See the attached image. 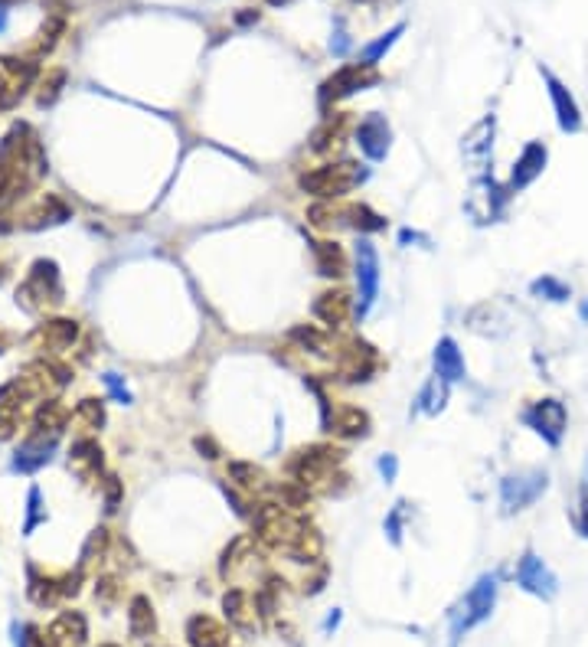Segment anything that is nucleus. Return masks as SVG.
Masks as SVG:
<instances>
[{
  "instance_id": "10",
  "label": "nucleus",
  "mask_w": 588,
  "mask_h": 647,
  "mask_svg": "<svg viewBox=\"0 0 588 647\" xmlns=\"http://www.w3.org/2000/svg\"><path fill=\"white\" fill-rule=\"evenodd\" d=\"M517 582H520V589L546 601L556 599V592H559V579L552 576V569L536 552H523V559L517 562Z\"/></svg>"
},
{
  "instance_id": "17",
  "label": "nucleus",
  "mask_w": 588,
  "mask_h": 647,
  "mask_svg": "<svg viewBox=\"0 0 588 647\" xmlns=\"http://www.w3.org/2000/svg\"><path fill=\"white\" fill-rule=\"evenodd\" d=\"M493 131H497V122H493V114H487V118H481V122L461 138V154H465V161L484 164L487 157H491Z\"/></svg>"
},
{
  "instance_id": "23",
  "label": "nucleus",
  "mask_w": 588,
  "mask_h": 647,
  "mask_svg": "<svg viewBox=\"0 0 588 647\" xmlns=\"http://www.w3.org/2000/svg\"><path fill=\"white\" fill-rule=\"evenodd\" d=\"M311 248H314L317 272H321L323 278H340L343 272H347V256H343V248L337 246V242L321 239V242H311Z\"/></svg>"
},
{
  "instance_id": "3",
  "label": "nucleus",
  "mask_w": 588,
  "mask_h": 647,
  "mask_svg": "<svg viewBox=\"0 0 588 647\" xmlns=\"http://www.w3.org/2000/svg\"><path fill=\"white\" fill-rule=\"evenodd\" d=\"M366 181V171L360 164L353 161H340V164H323L317 171L301 173V190L321 197V200H337L343 193L357 190L360 183Z\"/></svg>"
},
{
  "instance_id": "46",
  "label": "nucleus",
  "mask_w": 588,
  "mask_h": 647,
  "mask_svg": "<svg viewBox=\"0 0 588 647\" xmlns=\"http://www.w3.org/2000/svg\"><path fill=\"white\" fill-rule=\"evenodd\" d=\"M399 239H402V242H428L425 236H418V232H412V229H402V232H399Z\"/></svg>"
},
{
  "instance_id": "14",
  "label": "nucleus",
  "mask_w": 588,
  "mask_h": 647,
  "mask_svg": "<svg viewBox=\"0 0 588 647\" xmlns=\"http://www.w3.org/2000/svg\"><path fill=\"white\" fill-rule=\"evenodd\" d=\"M357 144L370 161H382L390 154V124H386V118H380V114L363 118L360 128H357Z\"/></svg>"
},
{
  "instance_id": "49",
  "label": "nucleus",
  "mask_w": 588,
  "mask_h": 647,
  "mask_svg": "<svg viewBox=\"0 0 588 647\" xmlns=\"http://www.w3.org/2000/svg\"><path fill=\"white\" fill-rule=\"evenodd\" d=\"M582 317H585V321H588V301H585V305H582Z\"/></svg>"
},
{
  "instance_id": "38",
  "label": "nucleus",
  "mask_w": 588,
  "mask_h": 647,
  "mask_svg": "<svg viewBox=\"0 0 588 647\" xmlns=\"http://www.w3.org/2000/svg\"><path fill=\"white\" fill-rule=\"evenodd\" d=\"M402 517H406V504H396L392 507V514L386 517V536H390L392 546L402 542Z\"/></svg>"
},
{
  "instance_id": "20",
  "label": "nucleus",
  "mask_w": 588,
  "mask_h": 647,
  "mask_svg": "<svg viewBox=\"0 0 588 647\" xmlns=\"http://www.w3.org/2000/svg\"><path fill=\"white\" fill-rule=\"evenodd\" d=\"M314 315L321 317L323 324H331V327H340V324L353 315L350 295H347V291H323V295L314 301Z\"/></svg>"
},
{
  "instance_id": "4",
  "label": "nucleus",
  "mask_w": 588,
  "mask_h": 647,
  "mask_svg": "<svg viewBox=\"0 0 588 647\" xmlns=\"http://www.w3.org/2000/svg\"><path fill=\"white\" fill-rule=\"evenodd\" d=\"M343 461V451L331 445H311V448H301L298 455L288 461V471H291L294 484L301 487H323L327 491V481H333V471L340 467Z\"/></svg>"
},
{
  "instance_id": "50",
  "label": "nucleus",
  "mask_w": 588,
  "mask_h": 647,
  "mask_svg": "<svg viewBox=\"0 0 588 647\" xmlns=\"http://www.w3.org/2000/svg\"><path fill=\"white\" fill-rule=\"evenodd\" d=\"M105 647H118V644H105Z\"/></svg>"
},
{
  "instance_id": "9",
  "label": "nucleus",
  "mask_w": 588,
  "mask_h": 647,
  "mask_svg": "<svg viewBox=\"0 0 588 647\" xmlns=\"http://www.w3.org/2000/svg\"><path fill=\"white\" fill-rule=\"evenodd\" d=\"M503 203H507V190L500 183H493L491 177H481V181L471 187L465 200V210L475 216V223L487 226V223H497L503 213Z\"/></svg>"
},
{
  "instance_id": "40",
  "label": "nucleus",
  "mask_w": 588,
  "mask_h": 647,
  "mask_svg": "<svg viewBox=\"0 0 588 647\" xmlns=\"http://www.w3.org/2000/svg\"><path fill=\"white\" fill-rule=\"evenodd\" d=\"M396 471H399L396 455H382L380 458V475H382V481H386V484H392V481H396Z\"/></svg>"
},
{
  "instance_id": "18",
  "label": "nucleus",
  "mask_w": 588,
  "mask_h": 647,
  "mask_svg": "<svg viewBox=\"0 0 588 647\" xmlns=\"http://www.w3.org/2000/svg\"><path fill=\"white\" fill-rule=\"evenodd\" d=\"M187 638H190V647H226L229 631L213 615H193L187 625Z\"/></svg>"
},
{
  "instance_id": "31",
  "label": "nucleus",
  "mask_w": 588,
  "mask_h": 647,
  "mask_svg": "<svg viewBox=\"0 0 588 647\" xmlns=\"http://www.w3.org/2000/svg\"><path fill=\"white\" fill-rule=\"evenodd\" d=\"M347 216H350V226L360 229V232H380V229H386V219L380 216V213H373L370 206H347Z\"/></svg>"
},
{
  "instance_id": "42",
  "label": "nucleus",
  "mask_w": 588,
  "mask_h": 647,
  "mask_svg": "<svg viewBox=\"0 0 588 647\" xmlns=\"http://www.w3.org/2000/svg\"><path fill=\"white\" fill-rule=\"evenodd\" d=\"M37 520H39V491H37V487H33V491H29V520H27V534H29V530H33V526H37Z\"/></svg>"
},
{
  "instance_id": "48",
  "label": "nucleus",
  "mask_w": 588,
  "mask_h": 647,
  "mask_svg": "<svg viewBox=\"0 0 588 647\" xmlns=\"http://www.w3.org/2000/svg\"><path fill=\"white\" fill-rule=\"evenodd\" d=\"M337 625H340V611H333L331 618H327V631H331V628H337Z\"/></svg>"
},
{
  "instance_id": "26",
  "label": "nucleus",
  "mask_w": 588,
  "mask_h": 647,
  "mask_svg": "<svg viewBox=\"0 0 588 647\" xmlns=\"http://www.w3.org/2000/svg\"><path fill=\"white\" fill-rule=\"evenodd\" d=\"M445 406H448V380L435 373V376L422 386V392H418V412H425V416H438Z\"/></svg>"
},
{
  "instance_id": "34",
  "label": "nucleus",
  "mask_w": 588,
  "mask_h": 647,
  "mask_svg": "<svg viewBox=\"0 0 588 647\" xmlns=\"http://www.w3.org/2000/svg\"><path fill=\"white\" fill-rule=\"evenodd\" d=\"M533 295H542L546 301H569V288L562 285L559 278L542 275L533 281Z\"/></svg>"
},
{
  "instance_id": "24",
  "label": "nucleus",
  "mask_w": 588,
  "mask_h": 647,
  "mask_svg": "<svg viewBox=\"0 0 588 647\" xmlns=\"http://www.w3.org/2000/svg\"><path fill=\"white\" fill-rule=\"evenodd\" d=\"M66 419H69L66 406H59L56 399H49L37 409L33 432H37V435H46V438H59L63 435V429H66Z\"/></svg>"
},
{
  "instance_id": "12",
  "label": "nucleus",
  "mask_w": 588,
  "mask_h": 647,
  "mask_svg": "<svg viewBox=\"0 0 588 647\" xmlns=\"http://www.w3.org/2000/svg\"><path fill=\"white\" fill-rule=\"evenodd\" d=\"M376 363L380 360H376V350H373L370 343L350 340L340 353V376L350 382L370 380L373 370H376Z\"/></svg>"
},
{
  "instance_id": "37",
  "label": "nucleus",
  "mask_w": 588,
  "mask_h": 647,
  "mask_svg": "<svg viewBox=\"0 0 588 647\" xmlns=\"http://www.w3.org/2000/svg\"><path fill=\"white\" fill-rule=\"evenodd\" d=\"M17 647H59L56 641L43 638V631L39 628H17Z\"/></svg>"
},
{
  "instance_id": "5",
  "label": "nucleus",
  "mask_w": 588,
  "mask_h": 647,
  "mask_svg": "<svg viewBox=\"0 0 588 647\" xmlns=\"http://www.w3.org/2000/svg\"><path fill=\"white\" fill-rule=\"evenodd\" d=\"M17 301L27 311H46L63 301V285H59V268L56 262H37L23 288L17 291Z\"/></svg>"
},
{
  "instance_id": "15",
  "label": "nucleus",
  "mask_w": 588,
  "mask_h": 647,
  "mask_svg": "<svg viewBox=\"0 0 588 647\" xmlns=\"http://www.w3.org/2000/svg\"><path fill=\"white\" fill-rule=\"evenodd\" d=\"M323 425H327V432L340 438H360L370 432V416L360 406H337L333 412L323 416Z\"/></svg>"
},
{
  "instance_id": "36",
  "label": "nucleus",
  "mask_w": 588,
  "mask_h": 647,
  "mask_svg": "<svg viewBox=\"0 0 588 647\" xmlns=\"http://www.w3.org/2000/svg\"><path fill=\"white\" fill-rule=\"evenodd\" d=\"M59 595H63V589H56L53 579H33V585H29V599L37 605H53Z\"/></svg>"
},
{
  "instance_id": "32",
  "label": "nucleus",
  "mask_w": 588,
  "mask_h": 647,
  "mask_svg": "<svg viewBox=\"0 0 588 647\" xmlns=\"http://www.w3.org/2000/svg\"><path fill=\"white\" fill-rule=\"evenodd\" d=\"M402 29H406V23H396V27L390 29V33H382L380 39H373L370 46L363 49V59H366V66H376L382 59V53H390L392 43H396L399 37H402Z\"/></svg>"
},
{
  "instance_id": "29",
  "label": "nucleus",
  "mask_w": 588,
  "mask_h": 647,
  "mask_svg": "<svg viewBox=\"0 0 588 647\" xmlns=\"http://www.w3.org/2000/svg\"><path fill=\"white\" fill-rule=\"evenodd\" d=\"M128 625H131V634L134 638H147L154 631V609H151V601L144 599V595H138V599L131 601V611H128Z\"/></svg>"
},
{
  "instance_id": "11",
  "label": "nucleus",
  "mask_w": 588,
  "mask_h": 647,
  "mask_svg": "<svg viewBox=\"0 0 588 647\" xmlns=\"http://www.w3.org/2000/svg\"><path fill=\"white\" fill-rule=\"evenodd\" d=\"M523 422H526L536 435H542V441L559 445L562 432H566V406H562L559 399H542L523 412Z\"/></svg>"
},
{
  "instance_id": "47",
  "label": "nucleus",
  "mask_w": 588,
  "mask_h": 647,
  "mask_svg": "<svg viewBox=\"0 0 588 647\" xmlns=\"http://www.w3.org/2000/svg\"><path fill=\"white\" fill-rule=\"evenodd\" d=\"M197 448L199 451H209V458H216V445H213L209 438H197Z\"/></svg>"
},
{
  "instance_id": "43",
  "label": "nucleus",
  "mask_w": 588,
  "mask_h": 647,
  "mask_svg": "<svg viewBox=\"0 0 588 647\" xmlns=\"http://www.w3.org/2000/svg\"><path fill=\"white\" fill-rule=\"evenodd\" d=\"M17 197V190H13V183H10V177L4 173V167H0V206L7 200H13Z\"/></svg>"
},
{
  "instance_id": "22",
  "label": "nucleus",
  "mask_w": 588,
  "mask_h": 647,
  "mask_svg": "<svg viewBox=\"0 0 588 647\" xmlns=\"http://www.w3.org/2000/svg\"><path fill=\"white\" fill-rule=\"evenodd\" d=\"M86 618L79 615V611H66V615H59L56 625L49 628V638L56 641V644H66V647H82L86 644Z\"/></svg>"
},
{
  "instance_id": "8",
  "label": "nucleus",
  "mask_w": 588,
  "mask_h": 647,
  "mask_svg": "<svg viewBox=\"0 0 588 647\" xmlns=\"http://www.w3.org/2000/svg\"><path fill=\"white\" fill-rule=\"evenodd\" d=\"M357 285H360L357 317H366L380 295V256L366 239H360V246H357Z\"/></svg>"
},
{
  "instance_id": "13",
  "label": "nucleus",
  "mask_w": 588,
  "mask_h": 647,
  "mask_svg": "<svg viewBox=\"0 0 588 647\" xmlns=\"http://www.w3.org/2000/svg\"><path fill=\"white\" fill-rule=\"evenodd\" d=\"M542 79H546V86H550V98H552V108H556V118H559V128L575 134L582 128V112L579 105H575V98L569 96V88L562 86L550 69H542Z\"/></svg>"
},
{
  "instance_id": "25",
  "label": "nucleus",
  "mask_w": 588,
  "mask_h": 647,
  "mask_svg": "<svg viewBox=\"0 0 588 647\" xmlns=\"http://www.w3.org/2000/svg\"><path fill=\"white\" fill-rule=\"evenodd\" d=\"M69 465H72L76 475L92 481V477H98V471H102V448H98L96 441H76V445H72V455H69Z\"/></svg>"
},
{
  "instance_id": "6",
  "label": "nucleus",
  "mask_w": 588,
  "mask_h": 647,
  "mask_svg": "<svg viewBox=\"0 0 588 647\" xmlns=\"http://www.w3.org/2000/svg\"><path fill=\"white\" fill-rule=\"evenodd\" d=\"M550 477L546 471H523V475H507L500 481V500L507 514H517V510H526L530 504L540 500V494L546 491Z\"/></svg>"
},
{
  "instance_id": "1",
  "label": "nucleus",
  "mask_w": 588,
  "mask_h": 647,
  "mask_svg": "<svg viewBox=\"0 0 588 647\" xmlns=\"http://www.w3.org/2000/svg\"><path fill=\"white\" fill-rule=\"evenodd\" d=\"M0 167H4V173L10 177V183H13L17 193L33 187V183L43 177V171H46V154H43V144H39V138L33 134V128L17 124V128L4 138V144H0Z\"/></svg>"
},
{
  "instance_id": "7",
  "label": "nucleus",
  "mask_w": 588,
  "mask_h": 647,
  "mask_svg": "<svg viewBox=\"0 0 588 647\" xmlns=\"http://www.w3.org/2000/svg\"><path fill=\"white\" fill-rule=\"evenodd\" d=\"M376 82H380V76H376V69L366 66V63H360V66H347V69H340V72H333V76L321 86V102L323 105H331V102L357 96V92L376 86Z\"/></svg>"
},
{
  "instance_id": "39",
  "label": "nucleus",
  "mask_w": 588,
  "mask_h": 647,
  "mask_svg": "<svg viewBox=\"0 0 588 647\" xmlns=\"http://www.w3.org/2000/svg\"><path fill=\"white\" fill-rule=\"evenodd\" d=\"M105 386L112 390V396L118 402H131V396H128V390H124V382L118 380V373H105Z\"/></svg>"
},
{
  "instance_id": "30",
  "label": "nucleus",
  "mask_w": 588,
  "mask_h": 647,
  "mask_svg": "<svg viewBox=\"0 0 588 647\" xmlns=\"http://www.w3.org/2000/svg\"><path fill=\"white\" fill-rule=\"evenodd\" d=\"M291 337L301 343L304 350L317 353V357H331V337H327V333H321L317 327H294Z\"/></svg>"
},
{
  "instance_id": "44",
  "label": "nucleus",
  "mask_w": 588,
  "mask_h": 647,
  "mask_svg": "<svg viewBox=\"0 0 588 647\" xmlns=\"http://www.w3.org/2000/svg\"><path fill=\"white\" fill-rule=\"evenodd\" d=\"M333 37H337V39H331V49L337 53V56H343V53L350 49V39H347V33H343V29H337Z\"/></svg>"
},
{
  "instance_id": "35",
  "label": "nucleus",
  "mask_w": 588,
  "mask_h": 647,
  "mask_svg": "<svg viewBox=\"0 0 588 647\" xmlns=\"http://www.w3.org/2000/svg\"><path fill=\"white\" fill-rule=\"evenodd\" d=\"M76 419L82 422V425H88V429H102L105 422V412H102V402L98 399H82L76 409Z\"/></svg>"
},
{
  "instance_id": "41",
  "label": "nucleus",
  "mask_w": 588,
  "mask_h": 647,
  "mask_svg": "<svg viewBox=\"0 0 588 647\" xmlns=\"http://www.w3.org/2000/svg\"><path fill=\"white\" fill-rule=\"evenodd\" d=\"M96 595H98L102 601H112L114 595H118V582H114V579H102V582H98Z\"/></svg>"
},
{
  "instance_id": "45",
  "label": "nucleus",
  "mask_w": 588,
  "mask_h": 647,
  "mask_svg": "<svg viewBox=\"0 0 588 647\" xmlns=\"http://www.w3.org/2000/svg\"><path fill=\"white\" fill-rule=\"evenodd\" d=\"M118 494H122V484H118V477H108V510H114L118 507Z\"/></svg>"
},
{
  "instance_id": "27",
  "label": "nucleus",
  "mask_w": 588,
  "mask_h": 647,
  "mask_svg": "<svg viewBox=\"0 0 588 647\" xmlns=\"http://www.w3.org/2000/svg\"><path fill=\"white\" fill-rule=\"evenodd\" d=\"M229 477L236 481L242 491H248V494H265L268 487V475L262 471V467L256 465H242V461H236V465H229Z\"/></svg>"
},
{
  "instance_id": "51",
  "label": "nucleus",
  "mask_w": 588,
  "mask_h": 647,
  "mask_svg": "<svg viewBox=\"0 0 588 647\" xmlns=\"http://www.w3.org/2000/svg\"><path fill=\"white\" fill-rule=\"evenodd\" d=\"M0 27H4V17H0Z\"/></svg>"
},
{
  "instance_id": "21",
  "label": "nucleus",
  "mask_w": 588,
  "mask_h": 647,
  "mask_svg": "<svg viewBox=\"0 0 588 647\" xmlns=\"http://www.w3.org/2000/svg\"><path fill=\"white\" fill-rule=\"evenodd\" d=\"M435 373L438 376H445L448 382H458L465 380V357L458 350V343L451 337H441L435 347Z\"/></svg>"
},
{
  "instance_id": "28",
  "label": "nucleus",
  "mask_w": 588,
  "mask_h": 647,
  "mask_svg": "<svg viewBox=\"0 0 588 647\" xmlns=\"http://www.w3.org/2000/svg\"><path fill=\"white\" fill-rule=\"evenodd\" d=\"M223 609H226V618L232 621V625H239V628L252 631L256 628V615L248 611V595L246 592H226V599H223Z\"/></svg>"
},
{
  "instance_id": "33",
  "label": "nucleus",
  "mask_w": 588,
  "mask_h": 647,
  "mask_svg": "<svg viewBox=\"0 0 588 647\" xmlns=\"http://www.w3.org/2000/svg\"><path fill=\"white\" fill-rule=\"evenodd\" d=\"M343 124H347V118L343 114H337V118H327L323 122V128H317L314 131V151H327L331 144H337V138H340V131H343Z\"/></svg>"
},
{
  "instance_id": "52",
  "label": "nucleus",
  "mask_w": 588,
  "mask_h": 647,
  "mask_svg": "<svg viewBox=\"0 0 588 647\" xmlns=\"http://www.w3.org/2000/svg\"><path fill=\"white\" fill-rule=\"evenodd\" d=\"M0 105H4V102H0Z\"/></svg>"
},
{
  "instance_id": "19",
  "label": "nucleus",
  "mask_w": 588,
  "mask_h": 647,
  "mask_svg": "<svg viewBox=\"0 0 588 647\" xmlns=\"http://www.w3.org/2000/svg\"><path fill=\"white\" fill-rule=\"evenodd\" d=\"M76 333H79L76 321H46V324H39V331H37V337H33V340H37L43 350L63 353V350H69V347H72Z\"/></svg>"
},
{
  "instance_id": "2",
  "label": "nucleus",
  "mask_w": 588,
  "mask_h": 647,
  "mask_svg": "<svg viewBox=\"0 0 588 647\" xmlns=\"http://www.w3.org/2000/svg\"><path fill=\"white\" fill-rule=\"evenodd\" d=\"M493 605H497V576H481L465 599L451 609V647L461 644V638H465L467 631L484 625V621L491 618Z\"/></svg>"
},
{
  "instance_id": "16",
  "label": "nucleus",
  "mask_w": 588,
  "mask_h": 647,
  "mask_svg": "<svg viewBox=\"0 0 588 647\" xmlns=\"http://www.w3.org/2000/svg\"><path fill=\"white\" fill-rule=\"evenodd\" d=\"M546 157H550V154H546V144H540V141L526 144L520 154V161H517V167H513L510 190L517 193V190H523V187H530V183L542 173V167H546Z\"/></svg>"
}]
</instances>
